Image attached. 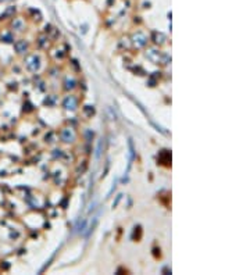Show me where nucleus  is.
Masks as SVG:
<instances>
[{"mask_svg":"<svg viewBox=\"0 0 250 275\" xmlns=\"http://www.w3.org/2000/svg\"><path fill=\"white\" fill-rule=\"evenodd\" d=\"M61 139L64 142H73L75 139V134L71 128H66V129H62L61 132Z\"/></svg>","mask_w":250,"mask_h":275,"instance_id":"1","label":"nucleus"},{"mask_svg":"<svg viewBox=\"0 0 250 275\" xmlns=\"http://www.w3.org/2000/svg\"><path fill=\"white\" fill-rule=\"evenodd\" d=\"M64 107L67 108V110H75L76 107V97H74V96H68V97L64 100Z\"/></svg>","mask_w":250,"mask_h":275,"instance_id":"2","label":"nucleus"},{"mask_svg":"<svg viewBox=\"0 0 250 275\" xmlns=\"http://www.w3.org/2000/svg\"><path fill=\"white\" fill-rule=\"evenodd\" d=\"M26 66H28L29 70H32V71H36V70L39 68V59H38L36 56H31L29 59H28Z\"/></svg>","mask_w":250,"mask_h":275,"instance_id":"3","label":"nucleus"},{"mask_svg":"<svg viewBox=\"0 0 250 275\" xmlns=\"http://www.w3.org/2000/svg\"><path fill=\"white\" fill-rule=\"evenodd\" d=\"M133 39H135L133 42H135L136 46H143L146 43V40H147L145 38V35H142V33H138V35H135V36H133Z\"/></svg>","mask_w":250,"mask_h":275,"instance_id":"4","label":"nucleus"},{"mask_svg":"<svg viewBox=\"0 0 250 275\" xmlns=\"http://www.w3.org/2000/svg\"><path fill=\"white\" fill-rule=\"evenodd\" d=\"M15 50L18 53H22V52H25V49H26V43H25V40H18V42L15 43Z\"/></svg>","mask_w":250,"mask_h":275,"instance_id":"5","label":"nucleus"}]
</instances>
